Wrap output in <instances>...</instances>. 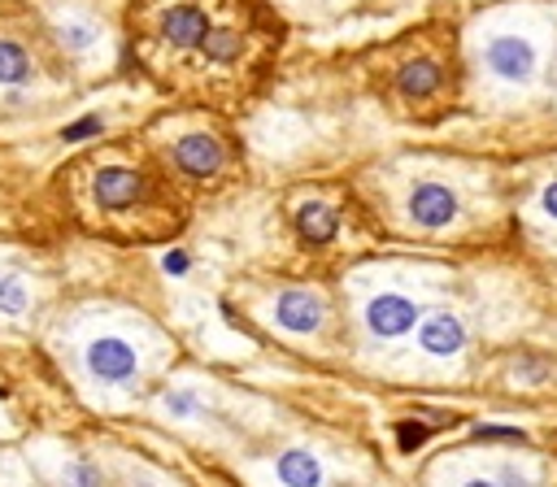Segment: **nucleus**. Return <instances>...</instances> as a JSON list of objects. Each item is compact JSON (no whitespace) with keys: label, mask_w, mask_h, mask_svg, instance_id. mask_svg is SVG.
<instances>
[{"label":"nucleus","mask_w":557,"mask_h":487,"mask_svg":"<svg viewBox=\"0 0 557 487\" xmlns=\"http://www.w3.org/2000/svg\"><path fill=\"white\" fill-rule=\"evenodd\" d=\"M405 43H413V48L400 52L396 65L387 70V96L409 117H440V113H448L457 104V87H461L453 30L440 43H426V35L405 39Z\"/></svg>","instance_id":"nucleus-1"},{"label":"nucleus","mask_w":557,"mask_h":487,"mask_svg":"<svg viewBox=\"0 0 557 487\" xmlns=\"http://www.w3.org/2000/svg\"><path fill=\"white\" fill-rule=\"evenodd\" d=\"M483 70L505 87H531L540 74V43L527 30H496L483 43Z\"/></svg>","instance_id":"nucleus-2"},{"label":"nucleus","mask_w":557,"mask_h":487,"mask_svg":"<svg viewBox=\"0 0 557 487\" xmlns=\"http://www.w3.org/2000/svg\"><path fill=\"white\" fill-rule=\"evenodd\" d=\"M87 187L100 213H131L157 200V183L135 165H100Z\"/></svg>","instance_id":"nucleus-3"},{"label":"nucleus","mask_w":557,"mask_h":487,"mask_svg":"<svg viewBox=\"0 0 557 487\" xmlns=\"http://www.w3.org/2000/svg\"><path fill=\"white\" fill-rule=\"evenodd\" d=\"M170 161H174L178 174L205 183V178H218V174L226 170L231 148H226V139L213 135V130H187V135H178V139L170 143Z\"/></svg>","instance_id":"nucleus-4"},{"label":"nucleus","mask_w":557,"mask_h":487,"mask_svg":"<svg viewBox=\"0 0 557 487\" xmlns=\"http://www.w3.org/2000/svg\"><path fill=\"white\" fill-rule=\"evenodd\" d=\"M409 217L422 226V230H444L461 217V196L448 187V183H435V178H422L409 187V200H405Z\"/></svg>","instance_id":"nucleus-5"},{"label":"nucleus","mask_w":557,"mask_h":487,"mask_svg":"<svg viewBox=\"0 0 557 487\" xmlns=\"http://www.w3.org/2000/svg\"><path fill=\"white\" fill-rule=\"evenodd\" d=\"M87 370H91V378H100V383H131L135 370H139V361H135V348H131L126 339L100 335V339L87 344Z\"/></svg>","instance_id":"nucleus-6"},{"label":"nucleus","mask_w":557,"mask_h":487,"mask_svg":"<svg viewBox=\"0 0 557 487\" xmlns=\"http://www.w3.org/2000/svg\"><path fill=\"white\" fill-rule=\"evenodd\" d=\"M413 322H418V304H413L409 296L383 291V296H374V300L366 304V326H370V335H379V339H400L405 330H413Z\"/></svg>","instance_id":"nucleus-7"},{"label":"nucleus","mask_w":557,"mask_h":487,"mask_svg":"<svg viewBox=\"0 0 557 487\" xmlns=\"http://www.w3.org/2000/svg\"><path fill=\"white\" fill-rule=\"evenodd\" d=\"M322 313H326L322 296H313V291H305V287H287V291L274 300V317H278V326L292 330V335L318 330V326H322Z\"/></svg>","instance_id":"nucleus-8"},{"label":"nucleus","mask_w":557,"mask_h":487,"mask_svg":"<svg viewBox=\"0 0 557 487\" xmlns=\"http://www.w3.org/2000/svg\"><path fill=\"white\" fill-rule=\"evenodd\" d=\"M418 348L426 357H457L466 348V322L457 313H431L426 322H418Z\"/></svg>","instance_id":"nucleus-9"},{"label":"nucleus","mask_w":557,"mask_h":487,"mask_svg":"<svg viewBox=\"0 0 557 487\" xmlns=\"http://www.w3.org/2000/svg\"><path fill=\"white\" fill-rule=\"evenodd\" d=\"M274 478L283 487H322L326 470H322V461L309 448H287V452L274 457Z\"/></svg>","instance_id":"nucleus-10"},{"label":"nucleus","mask_w":557,"mask_h":487,"mask_svg":"<svg viewBox=\"0 0 557 487\" xmlns=\"http://www.w3.org/2000/svg\"><path fill=\"white\" fill-rule=\"evenodd\" d=\"M335 230H339V213H335L331 204L309 200V204H300V209H296V235H300V244L322 248V244H331V239H335Z\"/></svg>","instance_id":"nucleus-11"},{"label":"nucleus","mask_w":557,"mask_h":487,"mask_svg":"<svg viewBox=\"0 0 557 487\" xmlns=\"http://www.w3.org/2000/svg\"><path fill=\"white\" fill-rule=\"evenodd\" d=\"M35 78V61L17 39H0V87H26Z\"/></svg>","instance_id":"nucleus-12"},{"label":"nucleus","mask_w":557,"mask_h":487,"mask_svg":"<svg viewBox=\"0 0 557 487\" xmlns=\"http://www.w3.org/2000/svg\"><path fill=\"white\" fill-rule=\"evenodd\" d=\"M61 487H104V474H100V465L96 461H70L65 470H61Z\"/></svg>","instance_id":"nucleus-13"},{"label":"nucleus","mask_w":557,"mask_h":487,"mask_svg":"<svg viewBox=\"0 0 557 487\" xmlns=\"http://www.w3.org/2000/svg\"><path fill=\"white\" fill-rule=\"evenodd\" d=\"M57 35H61V43H65L70 52H91V48H96V39H100L91 22H61V30H57Z\"/></svg>","instance_id":"nucleus-14"},{"label":"nucleus","mask_w":557,"mask_h":487,"mask_svg":"<svg viewBox=\"0 0 557 487\" xmlns=\"http://www.w3.org/2000/svg\"><path fill=\"white\" fill-rule=\"evenodd\" d=\"M492 478H496L500 487H544V483H540V474H531V470H527V465H518V461H500Z\"/></svg>","instance_id":"nucleus-15"},{"label":"nucleus","mask_w":557,"mask_h":487,"mask_svg":"<svg viewBox=\"0 0 557 487\" xmlns=\"http://www.w3.org/2000/svg\"><path fill=\"white\" fill-rule=\"evenodd\" d=\"M22 309H26V283L4 274L0 278V313H22Z\"/></svg>","instance_id":"nucleus-16"},{"label":"nucleus","mask_w":557,"mask_h":487,"mask_svg":"<svg viewBox=\"0 0 557 487\" xmlns=\"http://www.w3.org/2000/svg\"><path fill=\"white\" fill-rule=\"evenodd\" d=\"M100 130H104V117H100V113H87V117L70 122V126L61 130V139H65V143H78V139H91V135H100Z\"/></svg>","instance_id":"nucleus-17"},{"label":"nucleus","mask_w":557,"mask_h":487,"mask_svg":"<svg viewBox=\"0 0 557 487\" xmlns=\"http://www.w3.org/2000/svg\"><path fill=\"white\" fill-rule=\"evenodd\" d=\"M165 409H170L174 417H200V413H205V404H200L191 391H165Z\"/></svg>","instance_id":"nucleus-18"},{"label":"nucleus","mask_w":557,"mask_h":487,"mask_svg":"<svg viewBox=\"0 0 557 487\" xmlns=\"http://www.w3.org/2000/svg\"><path fill=\"white\" fill-rule=\"evenodd\" d=\"M396 435H400V448L409 452V448H418V444L431 435V426H426V422H400V426H396Z\"/></svg>","instance_id":"nucleus-19"},{"label":"nucleus","mask_w":557,"mask_h":487,"mask_svg":"<svg viewBox=\"0 0 557 487\" xmlns=\"http://www.w3.org/2000/svg\"><path fill=\"white\" fill-rule=\"evenodd\" d=\"M474 435H479V439H522V430H518V426H500V422H492V426H479Z\"/></svg>","instance_id":"nucleus-20"},{"label":"nucleus","mask_w":557,"mask_h":487,"mask_svg":"<svg viewBox=\"0 0 557 487\" xmlns=\"http://www.w3.org/2000/svg\"><path fill=\"white\" fill-rule=\"evenodd\" d=\"M187 265H191V261H187V252H178V248L161 257V270H165V274H187Z\"/></svg>","instance_id":"nucleus-21"},{"label":"nucleus","mask_w":557,"mask_h":487,"mask_svg":"<svg viewBox=\"0 0 557 487\" xmlns=\"http://www.w3.org/2000/svg\"><path fill=\"white\" fill-rule=\"evenodd\" d=\"M540 209H544V213H548V217L557 222V178H553V183L544 187V196H540Z\"/></svg>","instance_id":"nucleus-22"},{"label":"nucleus","mask_w":557,"mask_h":487,"mask_svg":"<svg viewBox=\"0 0 557 487\" xmlns=\"http://www.w3.org/2000/svg\"><path fill=\"white\" fill-rule=\"evenodd\" d=\"M457 487H500V483H496L492 474H470V478H461Z\"/></svg>","instance_id":"nucleus-23"},{"label":"nucleus","mask_w":557,"mask_h":487,"mask_svg":"<svg viewBox=\"0 0 557 487\" xmlns=\"http://www.w3.org/2000/svg\"><path fill=\"white\" fill-rule=\"evenodd\" d=\"M131 487H152V483H131Z\"/></svg>","instance_id":"nucleus-24"}]
</instances>
